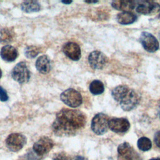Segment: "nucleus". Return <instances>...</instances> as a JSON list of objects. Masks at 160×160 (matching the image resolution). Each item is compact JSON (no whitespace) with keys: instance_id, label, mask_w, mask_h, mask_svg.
Returning <instances> with one entry per match:
<instances>
[{"instance_id":"1","label":"nucleus","mask_w":160,"mask_h":160,"mask_svg":"<svg viewBox=\"0 0 160 160\" xmlns=\"http://www.w3.org/2000/svg\"><path fill=\"white\" fill-rule=\"evenodd\" d=\"M86 119V116L82 112L64 108L57 113L52 129L59 136H74L84 126Z\"/></svg>"},{"instance_id":"2","label":"nucleus","mask_w":160,"mask_h":160,"mask_svg":"<svg viewBox=\"0 0 160 160\" xmlns=\"http://www.w3.org/2000/svg\"><path fill=\"white\" fill-rule=\"evenodd\" d=\"M114 99L121 108L126 111L133 109L139 102L138 93L126 85H119L114 88L111 92Z\"/></svg>"},{"instance_id":"3","label":"nucleus","mask_w":160,"mask_h":160,"mask_svg":"<svg viewBox=\"0 0 160 160\" xmlns=\"http://www.w3.org/2000/svg\"><path fill=\"white\" fill-rule=\"evenodd\" d=\"M60 98L61 101L71 108H76L81 104L82 98L81 94L76 90L69 88L63 91Z\"/></svg>"},{"instance_id":"4","label":"nucleus","mask_w":160,"mask_h":160,"mask_svg":"<svg viewBox=\"0 0 160 160\" xmlns=\"http://www.w3.org/2000/svg\"><path fill=\"white\" fill-rule=\"evenodd\" d=\"M109 128V118L102 113H98L92 118L91 129L98 135H102L108 131Z\"/></svg>"},{"instance_id":"5","label":"nucleus","mask_w":160,"mask_h":160,"mask_svg":"<svg viewBox=\"0 0 160 160\" xmlns=\"http://www.w3.org/2000/svg\"><path fill=\"white\" fill-rule=\"evenodd\" d=\"M11 76L14 80L22 84L28 82L30 79V72L25 62L18 63L11 71Z\"/></svg>"},{"instance_id":"6","label":"nucleus","mask_w":160,"mask_h":160,"mask_svg":"<svg viewBox=\"0 0 160 160\" xmlns=\"http://www.w3.org/2000/svg\"><path fill=\"white\" fill-rule=\"evenodd\" d=\"M26 143V138L23 134L19 133L11 134L6 140L8 148L12 152H17L21 150Z\"/></svg>"},{"instance_id":"7","label":"nucleus","mask_w":160,"mask_h":160,"mask_svg":"<svg viewBox=\"0 0 160 160\" xmlns=\"http://www.w3.org/2000/svg\"><path fill=\"white\" fill-rule=\"evenodd\" d=\"M52 140L48 137H42L33 145V150L38 156H43L47 154L53 147Z\"/></svg>"},{"instance_id":"8","label":"nucleus","mask_w":160,"mask_h":160,"mask_svg":"<svg viewBox=\"0 0 160 160\" xmlns=\"http://www.w3.org/2000/svg\"><path fill=\"white\" fill-rule=\"evenodd\" d=\"M139 39L144 49L148 52H153L159 49V42L157 39L149 32H143Z\"/></svg>"},{"instance_id":"9","label":"nucleus","mask_w":160,"mask_h":160,"mask_svg":"<svg viewBox=\"0 0 160 160\" xmlns=\"http://www.w3.org/2000/svg\"><path fill=\"white\" fill-rule=\"evenodd\" d=\"M136 11L144 15H154L160 11V5L154 1H141L138 6Z\"/></svg>"},{"instance_id":"10","label":"nucleus","mask_w":160,"mask_h":160,"mask_svg":"<svg viewBox=\"0 0 160 160\" xmlns=\"http://www.w3.org/2000/svg\"><path fill=\"white\" fill-rule=\"evenodd\" d=\"M88 61L92 68L101 69L105 66L107 62V58L101 51H94L89 54Z\"/></svg>"},{"instance_id":"11","label":"nucleus","mask_w":160,"mask_h":160,"mask_svg":"<svg viewBox=\"0 0 160 160\" xmlns=\"http://www.w3.org/2000/svg\"><path fill=\"white\" fill-rule=\"evenodd\" d=\"M109 128L115 132H124L129 129L130 124L125 118H112L109 120Z\"/></svg>"},{"instance_id":"12","label":"nucleus","mask_w":160,"mask_h":160,"mask_svg":"<svg viewBox=\"0 0 160 160\" xmlns=\"http://www.w3.org/2000/svg\"><path fill=\"white\" fill-rule=\"evenodd\" d=\"M62 51L69 58L73 61H78L81 56V49L75 42H69L66 43L63 46Z\"/></svg>"},{"instance_id":"13","label":"nucleus","mask_w":160,"mask_h":160,"mask_svg":"<svg viewBox=\"0 0 160 160\" xmlns=\"http://www.w3.org/2000/svg\"><path fill=\"white\" fill-rule=\"evenodd\" d=\"M18 54L16 49L11 45H6L3 46L0 52V55L2 59L7 62L14 61L18 57Z\"/></svg>"},{"instance_id":"14","label":"nucleus","mask_w":160,"mask_h":160,"mask_svg":"<svg viewBox=\"0 0 160 160\" xmlns=\"http://www.w3.org/2000/svg\"><path fill=\"white\" fill-rule=\"evenodd\" d=\"M35 66L39 72L46 74L49 72L51 69L50 59L46 55L41 56L36 60Z\"/></svg>"},{"instance_id":"15","label":"nucleus","mask_w":160,"mask_h":160,"mask_svg":"<svg viewBox=\"0 0 160 160\" xmlns=\"http://www.w3.org/2000/svg\"><path fill=\"white\" fill-rule=\"evenodd\" d=\"M111 5L114 8L118 10L122 11L123 12H129L134 9L136 5V2L134 1L118 0L112 1Z\"/></svg>"},{"instance_id":"16","label":"nucleus","mask_w":160,"mask_h":160,"mask_svg":"<svg viewBox=\"0 0 160 160\" xmlns=\"http://www.w3.org/2000/svg\"><path fill=\"white\" fill-rule=\"evenodd\" d=\"M136 19V16L131 12H122L118 14L117 16L118 22L124 25L132 24Z\"/></svg>"},{"instance_id":"17","label":"nucleus","mask_w":160,"mask_h":160,"mask_svg":"<svg viewBox=\"0 0 160 160\" xmlns=\"http://www.w3.org/2000/svg\"><path fill=\"white\" fill-rule=\"evenodd\" d=\"M21 9L25 12H38L41 9V6L36 1H26L21 4Z\"/></svg>"},{"instance_id":"18","label":"nucleus","mask_w":160,"mask_h":160,"mask_svg":"<svg viewBox=\"0 0 160 160\" xmlns=\"http://www.w3.org/2000/svg\"><path fill=\"white\" fill-rule=\"evenodd\" d=\"M14 32L9 28H2L0 29V42L8 43L14 39Z\"/></svg>"},{"instance_id":"19","label":"nucleus","mask_w":160,"mask_h":160,"mask_svg":"<svg viewBox=\"0 0 160 160\" xmlns=\"http://www.w3.org/2000/svg\"><path fill=\"white\" fill-rule=\"evenodd\" d=\"M90 92L94 95L101 94L104 90V87L102 82L99 80H94L90 84Z\"/></svg>"},{"instance_id":"20","label":"nucleus","mask_w":160,"mask_h":160,"mask_svg":"<svg viewBox=\"0 0 160 160\" xmlns=\"http://www.w3.org/2000/svg\"><path fill=\"white\" fill-rule=\"evenodd\" d=\"M118 152L121 156H130L134 152L133 148L128 142H124L121 144L118 148Z\"/></svg>"},{"instance_id":"21","label":"nucleus","mask_w":160,"mask_h":160,"mask_svg":"<svg viewBox=\"0 0 160 160\" xmlns=\"http://www.w3.org/2000/svg\"><path fill=\"white\" fill-rule=\"evenodd\" d=\"M138 148L142 151H146L151 148L152 144L149 139L146 137H142L139 138L138 141Z\"/></svg>"},{"instance_id":"22","label":"nucleus","mask_w":160,"mask_h":160,"mask_svg":"<svg viewBox=\"0 0 160 160\" xmlns=\"http://www.w3.org/2000/svg\"><path fill=\"white\" fill-rule=\"evenodd\" d=\"M84 158L81 156H69L66 154L65 152H60L56 154L53 160H83Z\"/></svg>"},{"instance_id":"23","label":"nucleus","mask_w":160,"mask_h":160,"mask_svg":"<svg viewBox=\"0 0 160 160\" xmlns=\"http://www.w3.org/2000/svg\"><path fill=\"white\" fill-rule=\"evenodd\" d=\"M40 52L39 48L35 46H28L24 50V54L28 58H35Z\"/></svg>"},{"instance_id":"24","label":"nucleus","mask_w":160,"mask_h":160,"mask_svg":"<svg viewBox=\"0 0 160 160\" xmlns=\"http://www.w3.org/2000/svg\"><path fill=\"white\" fill-rule=\"evenodd\" d=\"M8 99V96L6 91L0 86V100L1 101H6Z\"/></svg>"},{"instance_id":"25","label":"nucleus","mask_w":160,"mask_h":160,"mask_svg":"<svg viewBox=\"0 0 160 160\" xmlns=\"http://www.w3.org/2000/svg\"><path fill=\"white\" fill-rule=\"evenodd\" d=\"M154 141L156 144L160 148V131L156 133L154 136Z\"/></svg>"},{"instance_id":"26","label":"nucleus","mask_w":160,"mask_h":160,"mask_svg":"<svg viewBox=\"0 0 160 160\" xmlns=\"http://www.w3.org/2000/svg\"><path fill=\"white\" fill-rule=\"evenodd\" d=\"M62 3L64 4H70L72 2V1H61Z\"/></svg>"},{"instance_id":"27","label":"nucleus","mask_w":160,"mask_h":160,"mask_svg":"<svg viewBox=\"0 0 160 160\" xmlns=\"http://www.w3.org/2000/svg\"><path fill=\"white\" fill-rule=\"evenodd\" d=\"M85 2L88 3H96V2H98V1H86Z\"/></svg>"},{"instance_id":"28","label":"nucleus","mask_w":160,"mask_h":160,"mask_svg":"<svg viewBox=\"0 0 160 160\" xmlns=\"http://www.w3.org/2000/svg\"><path fill=\"white\" fill-rule=\"evenodd\" d=\"M149 160H160V158H153V159H151Z\"/></svg>"},{"instance_id":"29","label":"nucleus","mask_w":160,"mask_h":160,"mask_svg":"<svg viewBox=\"0 0 160 160\" xmlns=\"http://www.w3.org/2000/svg\"><path fill=\"white\" fill-rule=\"evenodd\" d=\"M1 76H2V71H1V69H0V79H1Z\"/></svg>"}]
</instances>
